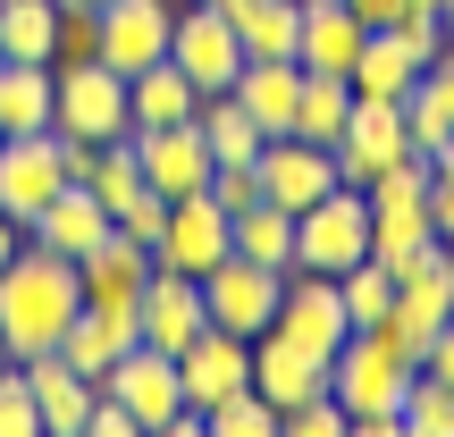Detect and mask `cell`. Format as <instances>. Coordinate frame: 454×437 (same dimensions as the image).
Here are the masks:
<instances>
[{"label":"cell","mask_w":454,"mask_h":437,"mask_svg":"<svg viewBox=\"0 0 454 437\" xmlns=\"http://www.w3.org/2000/svg\"><path fill=\"white\" fill-rule=\"evenodd\" d=\"M227 93L253 110L261 135H294V93H303V59H244V76Z\"/></svg>","instance_id":"obj_24"},{"label":"cell","mask_w":454,"mask_h":437,"mask_svg":"<svg viewBox=\"0 0 454 437\" xmlns=\"http://www.w3.org/2000/svg\"><path fill=\"white\" fill-rule=\"evenodd\" d=\"M227 26H236L244 59H294V34H303V0H219Z\"/></svg>","instance_id":"obj_26"},{"label":"cell","mask_w":454,"mask_h":437,"mask_svg":"<svg viewBox=\"0 0 454 437\" xmlns=\"http://www.w3.org/2000/svg\"><path fill=\"white\" fill-rule=\"evenodd\" d=\"M110 227H118V219L93 202V185H59V194L34 211V227H26V236L43 244V253H59V261H84L101 236H110Z\"/></svg>","instance_id":"obj_22"},{"label":"cell","mask_w":454,"mask_h":437,"mask_svg":"<svg viewBox=\"0 0 454 437\" xmlns=\"http://www.w3.org/2000/svg\"><path fill=\"white\" fill-rule=\"evenodd\" d=\"M227 253H236V244H227V211L211 202V185H202V194H177V202H168L160 244H152V261H160V269L202 277V269H219Z\"/></svg>","instance_id":"obj_11"},{"label":"cell","mask_w":454,"mask_h":437,"mask_svg":"<svg viewBox=\"0 0 454 437\" xmlns=\"http://www.w3.org/2000/svg\"><path fill=\"white\" fill-rule=\"evenodd\" d=\"M345 9H354V17H362V26H387V17H395V9H404V0H345Z\"/></svg>","instance_id":"obj_45"},{"label":"cell","mask_w":454,"mask_h":437,"mask_svg":"<svg viewBox=\"0 0 454 437\" xmlns=\"http://www.w3.org/2000/svg\"><path fill=\"white\" fill-rule=\"evenodd\" d=\"M404 437H454V387H438L429 371H412L404 387Z\"/></svg>","instance_id":"obj_35"},{"label":"cell","mask_w":454,"mask_h":437,"mask_svg":"<svg viewBox=\"0 0 454 437\" xmlns=\"http://www.w3.org/2000/svg\"><path fill=\"white\" fill-rule=\"evenodd\" d=\"M168 26H177V0H110V9H101V59H110L118 76L168 59Z\"/></svg>","instance_id":"obj_18"},{"label":"cell","mask_w":454,"mask_h":437,"mask_svg":"<svg viewBox=\"0 0 454 437\" xmlns=\"http://www.w3.org/2000/svg\"><path fill=\"white\" fill-rule=\"evenodd\" d=\"M0 437H43V404H34V387H26V371H0Z\"/></svg>","instance_id":"obj_38"},{"label":"cell","mask_w":454,"mask_h":437,"mask_svg":"<svg viewBox=\"0 0 454 437\" xmlns=\"http://www.w3.org/2000/svg\"><path fill=\"white\" fill-rule=\"evenodd\" d=\"M438 17H446V34H454V0H438Z\"/></svg>","instance_id":"obj_48"},{"label":"cell","mask_w":454,"mask_h":437,"mask_svg":"<svg viewBox=\"0 0 454 437\" xmlns=\"http://www.w3.org/2000/svg\"><path fill=\"white\" fill-rule=\"evenodd\" d=\"M421 76H429V59H421V51H412L404 34L371 26V43H362V59H354V93H371V101H404Z\"/></svg>","instance_id":"obj_25"},{"label":"cell","mask_w":454,"mask_h":437,"mask_svg":"<svg viewBox=\"0 0 454 437\" xmlns=\"http://www.w3.org/2000/svg\"><path fill=\"white\" fill-rule=\"evenodd\" d=\"M278 437H354V421H345V404L320 387V395H303V404L278 412Z\"/></svg>","instance_id":"obj_36"},{"label":"cell","mask_w":454,"mask_h":437,"mask_svg":"<svg viewBox=\"0 0 454 437\" xmlns=\"http://www.w3.org/2000/svg\"><path fill=\"white\" fill-rule=\"evenodd\" d=\"M337 177L345 185H379L395 160H412V127H404V101H371V93H354V110H345V127H337Z\"/></svg>","instance_id":"obj_6"},{"label":"cell","mask_w":454,"mask_h":437,"mask_svg":"<svg viewBox=\"0 0 454 437\" xmlns=\"http://www.w3.org/2000/svg\"><path fill=\"white\" fill-rule=\"evenodd\" d=\"M177 387H185L194 412H211L219 395L253 387V337H236V328H202V337L177 354Z\"/></svg>","instance_id":"obj_15"},{"label":"cell","mask_w":454,"mask_h":437,"mask_svg":"<svg viewBox=\"0 0 454 437\" xmlns=\"http://www.w3.org/2000/svg\"><path fill=\"white\" fill-rule=\"evenodd\" d=\"M337 294H345V320H354V328H379L395 311V269L362 253L354 269H337Z\"/></svg>","instance_id":"obj_33"},{"label":"cell","mask_w":454,"mask_h":437,"mask_svg":"<svg viewBox=\"0 0 454 437\" xmlns=\"http://www.w3.org/2000/svg\"><path fill=\"white\" fill-rule=\"evenodd\" d=\"M17 253H26V227H17L9 211H0V269H9V261H17Z\"/></svg>","instance_id":"obj_46"},{"label":"cell","mask_w":454,"mask_h":437,"mask_svg":"<svg viewBox=\"0 0 454 437\" xmlns=\"http://www.w3.org/2000/svg\"><path fill=\"white\" fill-rule=\"evenodd\" d=\"M84 437H144V429H135V412L118 404L110 387H101V395H93V421H84Z\"/></svg>","instance_id":"obj_41"},{"label":"cell","mask_w":454,"mask_h":437,"mask_svg":"<svg viewBox=\"0 0 454 437\" xmlns=\"http://www.w3.org/2000/svg\"><path fill=\"white\" fill-rule=\"evenodd\" d=\"M362 43H371V26H362L345 0H303V34H294V59H303V67H320V76H345V84H354Z\"/></svg>","instance_id":"obj_20"},{"label":"cell","mask_w":454,"mask_h":437,"mask_svg":"<svg viewBox=\"0 0 454 437\" xmlns=\"http://www.w3.org/2000/svg\"><path fill=\"white\" fill-rule=\"evenodd\" d=\"M202 421H211V437H278V404L261 387H236V395H219Z\"/></svg>","instance_id":"obj_34"},{"label":"cell","mask_w":454,"mask_h":437,"mask_svg":"<svg viewBox=\"0 0 454 437\" xmlns=\"http://www.w3.org/2000/svg\"><path fill=\"white\" fill-rule=\"evenodd\" d=\"M404 127H412V152H421V160H438V144L454 135V118L438 110V93H429V84H412V93H404Z\"/></svg>","instance_id":"obj_37"},{"label":"cell","mask_w":454,"mask_h":437,"mask_svg":"<svg viewBox=\"0 0 454 437\" xmlns=\"http://www.w3.org/2000/svg\"><path fill=\"white\" fill-rule=\"evenodd\" d=\"M59 43V0H0V59H43Z\"/></svg>","instance_id":"obj_31"},{"label":"cell","mask_w":454,"mask_h":437,"mask_svg":"<svg viewBox=\"0 0 454 437\" xmlns=\"http://www.w3.org/2000/svg\"><path fill=\"white\" fill-rule=\"evenodd\" d=\"M253 387L286 412V404H303V395L328 387V354H311V345H294V337H278V328H261V337H253Z\"/></svg>","instance_id":"obj_21"},{"label":"cell","mask_w":454,"mask_h":437,"mask_svg":"<svg viewBox=\"0 0 454 437\" xmlns=\"http://www.w3.org/2000/svg\"><path fill=\"white\" fill-rule=\"evenodd\" d=\"M278 294H286V269H261L244 253L202 269V311H211V328H236V337H261L278 320Z\"/></svg>","instance_id":"obj_8"},{"label":"cell","mask_w":454,"mask_h":437,"mask_svg":"<svg viewBox=\"0 0 454 437\" xmlns=\"http://www.w3.org/2000/svg\"><path fill=\"white\" fill-rule=\"evenodd\" d=\"M59 185H67V144L51 127L0 135V211H9L17 227H34V211H43Z\"/></svg>","instance_id":"obj_9"},{"label":"cell","mask_w":454,"mask_h":437,"mask_svg":"<svg viewBox=\"0 0 454 437\" xmlns=\"http://www.w3.org/2000/svg\"><path fill=\"white\" fill-rule=\"evenodd\" d=\"M421 371L438 378V387H454V320L438 328V337H429V354H421Z\"/></svg>","instance_id":"obj_42"},{"label":"cell","mask_w":454,"mask_h":437,"mask_svg":"<svg viewBox=\"0 0 454 437\" xmlns=\"http://www.w3.org/2000/svg\"><path fill=\"white\" fill-rule=\"evenodd\" d=\"M371 253V202L362 185H328L311 211H294V269H354Z\"/></svg>","instance_id":"obj_5"},{"label":"cell","mask_w":454,"mask_h":437,"mask_svg":"<svg viewBox=\"0 0 454 437\" xmlns=\"http://www.w3.org/2000/svg\"><path fill=\"white\" fill-rule=\"evenodd\" d=\"M421 362L387 337V328H354V337L328 354V395L345 404L354 437H404V387Z\"/></svg>","instance_id":"obj_1"},{"label":"cell","mask_w":454,"mask_h":437,"mask_svg":"<svg viewBox=\"0 0 454 437\" xmlns=\"http://www.w3.org/2000/svg\"><path fill=\"white\" fill-rule=\"evenodd\" d=\"M84 311V286H76V261L43 253V244L26 236V253L0 269V337H9V354H51V345L67 337V320Z\"/></svg>","instance_id":"obj_2"},{"label":"cell","mask_w":454,"mask_h":437,"mask_svg":"<svg viewBox=\"0 0 454 437\" xmlns=\"http://www.w3.org/2000/svg\"><path fill=\"white\" fill-rule=\"evenodd\" d=\"M421 84H429V93H438V110L454 118V43L438 51V59H429V76H421Z\"/></svg>","instance_id":"obj_44"},{"label":"cell","mask_w":454,"mask_h":437,"mask_svg":"<svg viewBox=\"0 0 454 437\" xmlns=\"http://www.w3.org/2000/svg\"><path fill=\"white\" fill-rule=\"evenodd\" d=\"M59 9H110V0H59Z\"/></svg>","instance_id":"obj_47"},{"label":"cell","mask_w":454,"mask_h":437,"mask_svg":"<svg viewBox=\"0 0 454 437\" xmlns=\"http://www.w3.org/2000/svg\"><path fill=\"white\" fill-rule=\"evenodd\" d=\"M51 127V67L43 59H0V135Z\"/></svg>","instance_id":"obj_28"},{"label":"cell","mask_w":454,"mask_h":437,"mask_svg":"<svg viewBox=\"0 0 454 437\" xmlns=\"http://www.w3.org/2000/svg\"><path fill=\"white\" fill-rule=\"evenodd\" d=\"M76 286H84V303L135 311V303H144V286H152V244H135V236H118V227H110V236L76 261Z\"/></svg>","instance_id":"obj_19"},{"label":"cell","mask_w":454,"mask_h":437,"mask_svg":"<svg viewBox=\"0 0 454 437\" xmlns=\"http://www.w3.org/2000/svg\"><path fill=\"white\" fill-rule=\"evenodd\" d=\"M17 371H26L34 404H43V437H84V421H93V395H101V378H84L76 362L59 354V345H51V354H26Z\"/></svg>","instance_id":"obj_17"},{"label":"cell","mask_w":454,"mask_h":437,"mask_svg":"<svg viewBox=\"0 0 454 437\" xmlns=\"http://www.w3.org/2000/svg\"><path fill=\"white\" fill-rule=\"evenodd\" d=\"M127 110H135V127H177V118L202 110V93H194V76L177 59H152V67L127 76Z\"/></svg>","instance_id":"obj_27"},{"label":"cell","mask_w":454,"mask_h":437,"mask_svg":"<svg viewBox=\"0 0 454 437\" xmlns=\"http://www.w3.org/2000/svg\"><path fill=\"white\" fill-rule=\"evenodd\" d=\"M278 337L311 345V354H337L345 337H354V320H345V294L328 269H286V294H278Z\"/></svg>","instance_id":"obj_12"},{"label":"cell","mask_w":454,"mask_h":437,"mask_svg":"<svg viewBox=\"0 0 454 437\" xmlns=\"http://www.w3.org/2000/svg\"><path fill=\"white\" fill-rule=\"evenodd\" d=\"M101 59V9H59V43H51V67Z\"/></svg>","instance_id":"obj_39"},{"label":"cell","mask_w":454,"mask_h":437,"mask_svg":"<svg viewBox=\"0 0 454 437\" xmlns=\"http://www.w3.org/2000/svg\"><path fill=\"white\" fill-rule=\"evenodd\" d=\"M211 9H219V0H211Z\"/></svg>","instance_id":"obj_51"},{"label":"cell","mask_w":454,"mask_h":437,"mask_svg":"<svg viewBox=\"0 0 454 437\" xmlns=\"http://www.w3.org/2000/svg\"><path fill=\"white\" fill-rule=\"evenodd\" d=\"M9 362H17V354H9V337H0V371H9Z\"/></svg>","instance_id":"obj_49"},{"label":"cell","mask_w":454,"mask_h":437,"mask_svg":"<svg viewBox=\"0 0 454 437\" xmlns=\"http://www.w3.org/2000/svg\"><path fill=\"white\" fill-rule=\"evenodd\" d=\"M429 185H438V168L412 152V160H395L379 185H362V202H371V261H387L395 277H412L429 253H438V227H429Z\"/></svg>","instance_id":"obj_3"},{"label":"cell","mask_w":454,"mask_h":437,"mask_svg":"<svg viewBox=\"0 0 454 437\" xmlns=\"http://www.w3.org/2000/svg\"><path fill=\"white\" fill-rule=\"evenodd\" d=\"M168 59L194 76V93H227V84L244 76V43H236V26H227V9H211V0H177Z\"/></svg>","instance_id":"obj_7"},{"label":"cell","mask_w":454,"mask_h":437,"mask_svg":"<svg viewBox=\"0 0 454 437\" xmlns=\"http://www.w3.org/2000/svg\"><path fill=\"white\" fill-rule=\"evenodd\" d=\"M51 127H59V135H76V144H110V135H135L127 76H118L110 59L51 67Z\"/></svg>","instance_id":"obj_4"},{"label":"cell","mask_w":454,"mask_h":437,"mask_svg":"<svg viewBox=\"0 0 454 437\" xmlns=\"http://www.w3.org/2000/svg\"><path fill=\"white\" fill-rule=\"evenodd\" d=\"M211 202H219L227 219L253 211V202H270V194H261V168H253V160H219V168H211Z\"/></svg>","instance_id":"obj_40"},{"label":"cell","mask_w":454,"mask_h":437,"mask_svg":"<svg viewBox=\"0 0 454 437\" xmlns=\"http://www.w3.org/2000/svg\"><path fill=\"white\" fill-rule=\"evenodd\" d=\"M227 244H236L244 261H261V269H294V211H278V202H253V211L227 219Z\"/></svg>","instance_id":"obj_29"},{"label":"cell","mask_w":454,"mask_h":437,"mask_svg":"<svg viewBox=\"0 0 454 437\" xmlns=\"http://www.w3.org/2000/svg\"><path fill=\"white\" fill-rule=\"evenodd\" d=\"M144 345V328H135V311H110V303H84L76 320H67V337H59V354L76 362L84 378H101L118 354H135Z\"/></svg>","instance_id":"obj_23"},{"label":"cell","mask_w":454,"mask_h":437,"mask_svg":"<svg viewBox=\"0 0 454 437\" xmlns=\"http://www.w3.org/2000/svg\"><path fill=\"white\" fill-rule=\"evenodd\" d=\"M429 9H438V0H429Z\"/></svg>","instance_id":"obj_50"},{"label":"cell","mask_w":454,"mask_h":437,"mask_svg":"<svg viewBox=\"0 0 454 437\" xmlns=\"http://www.w3.org/2000/svg\"><path fill=\"white\" fill-rule=\"evenodd\" d=\"M194 127H202V144H211V160H261V144H270V135L253 127V110H244L236 93H202Z\"/></svg>","instance_id":"obj_30"},{"label":"cell","mask_w":454,"mask_h":437,"mask_svg":"<svg viewBox=\"0 0 454 437\" xmlns=\"http://www.w3.org/2000/svg\"><path fill=\"white\" fill-rule=\"evenodd\" d=\"M429 227H438V244L454 253V177H438V185H429Z\"/></svg>","instance_id":"obj_43"},{"label":"cell","mask_w":454,"mask_h":437,"mask_svg":"<svg viewBox=\"0 0 454 437\" xmlns=\"http://www.w3.org/2000/svg\"><path fill=\"white\" fill-rule=\"evenodd\" d=\"M135 160H144V185L152 194H202L211 185V144H202V127L194 118H177V127H135Z\"/></svg>","instance_id":"obj_14"},{"label":"cell","mask_w":454,"mask_h":437,"mask_svg":"<svg viewBox=\"0 0 454 437\" xmlns=\"http://www.w3.org/2000/svg\"><path fill=\"white\" fill-rule=\"evenodd\" d=\"M253 168H261V194H270L278 211H311L328 185H345L337 177V152H328V144H303V135H270Z\"/></svg>","instance_id":"obj_13"},{"label":"cell","mask_w":454,"mask_h":437,"mask_svg":"<svg viewBox=\"0 0 454 437\" xmlns=\"http://www.w3.org/2000/svg\"><path fill=\"white\" fill-rule=\"evenodd\" d=\"M101 387L118 395V404L135 412V429L168 437V421L185 412V387H177V354H160V345H135V354H118L110 371H101Z\"/></svg>","instance_id":"obj_10"},{"label":"cell","mask_w":454,"mask_h":437,"mask_svg":"<svg viewBox=\"0 0 454 437\" xmlns=\"http://www.w3.org/2000/svg\"><path fill=\"white\" fill-rule=\"evenodd\" d=\"M135 328H144V345H160V354H185V345L211 328V311H202V277H177L152 261V286L144 303H135Z\"/></svg>","instance_id":"obj_16"},{"label":"cell","mask_w":454,"mask_h":437,"mask_svg":"<svg viewBox=\"0 0 454 437\" xmlns=\"http://www.w3.org/2000/svg\"><path fill=\"white\" fill-rule=\"evenodd\" d=\"M345 110H354V84H345V76H320V67H303V93H294V135H303V144H337Z\"/></svg>","instance_id":"obj_32"}]
</instances>
